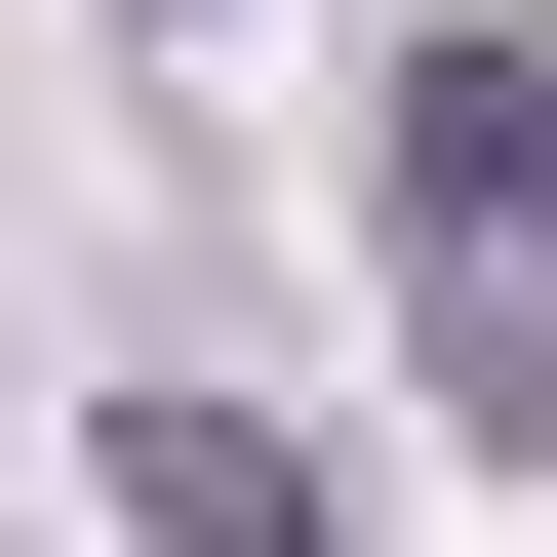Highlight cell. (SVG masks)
<instances>
[{"instance_id": "6da1fadb", "label": "cell", "mask_w": 557, "mask_h": 557, "mask_svg": "<svg viewBox=\"0 0 557 557\" xmlns=\"http://www.w3.org/2000/svg\"><path fill=\"white\" fill-rule=\"evenodd\" d=\"M398 239L438 278H557V40H438V81H398Z\"/></svg>"}, {"instance_id": "7a4b0ae2", "label": "cell", "mask_w": 557, "mask_h": 557, "mask_svg": "<svg viewBox=\"0 0 557 557\" xmlns=\"http://www.w3.org/2000/svg\"><path fill=\"white\" fill-rule=\"evenodd\" d=\"M120 518H160V557H319V478H278L239 398H120Z\"/></svg>"}, {"instance_id": "3957f363", "label": "cell", "mask_w": 557, "mask_h": 557, "mask_svg": "<svg viewBox=\"0 0 557 557\" xmlns=\"http://www.w3.org/2000/svg\"><path fill=\"white\" fill-rule=\"evenodd\" d=\"M478 438H518V478H557V278H478Z\"/></svg>"}]
</instances>
